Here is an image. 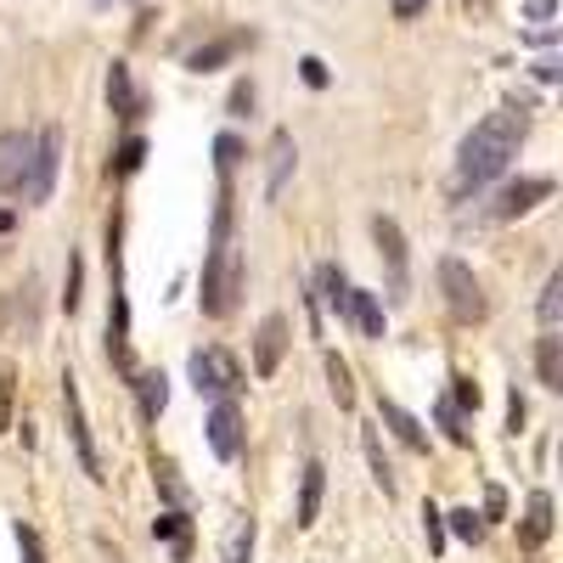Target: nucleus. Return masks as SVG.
<instances>
[{
    "label": "nucleus",
    "instance_id": "nucleus-1",
    "mask_svg": "<svg viewBox=\"0 0 563 563\" xmlns=\"http://www.w3.org/2000/svg\"><path fill=\"white\" fill-rule=\"evenodd\" d=\"M519 141H525V119L519 113H490L485 124L467 130L462 153H456V198L474 192V186L501 180L507 164L519 158Z\"/></svg>",
    "mask_w": 563,
    "mask_h": 563
},
{
    "label": "nucleus",
    "instance_id": "nucleus-2",
    "mask_svg": "<svg viewBox=\"0 0 563 563\" xmlns=\"http://www.w3.org/2000/svg\"><path fill=\"white\" fill-rule=\"evenodd\" d=\"M124 220H108V282H113V305H108V361L119 378H135V355H130V299H124Z\"/></svg>",
    "mask_w": 563,
    "mask_h": 563
},
{
    "label": "nucleus",
    "instance_id": "nucleus-3",
    "mask_svg": "<svg viewBox=\"0 0 563 563\" xmlns=\"http://www.w3.org/2000/svg\"><path fill=\"white\" fill-rule=\"evenodd\" d=\"M198 305H203V316H231L238 310V294H243V260H238V249L231 243H214L209 249V260H203V282H198Z\"/></svg>",
    "mask_w": 563,
    "mask_h": 563
},
{
    "label": "nucleus",
    "instance_id": "nucleus-4",
    "mask_svg": "<svg viewBox=\"0 0 563 563\" xmlns=\"http://www.w3.org/2000/svg\"><path fill=\"white\" fill-rule=\"evenodd\" d=\"M186 378H192V389L209 395V400H231L243 389V361L231 350H220V344H203V350H192V361H186Z\"/></svg>",
    "mask_w": 563,
    "mask_h": 563
},
{
    "label": "nucleus",
    "instance_id": "nucleus-5",
    "mask_svg": "<svg viewBox=\"0 0 563 563\" xmlns=\"http://www.w3.org/2000/svg\"><path fill=\"white\" fill-rule=\"evenodd\" d=\"M440 294H445V310L456 321H485V294H479V276L467 271L456 254L440 260Z\"/></svg>",
    "mask_w": 563,
    "mask_h": 563
},
{
    "label": "nucleus",
    "instance_id": "nucleus-6",
    "mask_svg": "<svg viewBox=\"0 0 563 563\" xmlns=\"http://www.w3.org/2000/svg\"><path fill=\"white\" fill-rule=\"evenodd\" d=\"M63 417H68V440H74V456L90 479H108L102 474V456H97V440H90V417H85V400H79V378L74 372H63Z\"/></svg>",
    "mask_w": 563,
    "mask_h": 563
},
{
    "label": "nucleus",
    "instance_id": "nucleus-7",
    "mask_svg": "<svg viewBox=\"0 0 563 563\" xmlns=\"http://www.w3.org/2000/svg\"><path fill=\"white\" fill-rule=\"evenodd\" d=\"M57 164H63V130H40V135H34V164H29V180H23V198H29V203L52 198Z\"/></svg>",
    "mask_w": 563,
    "mask_h": 563
},
{
    "label": "nucleus",
    "instance_id": "nucleus-8",
    "mask_svg": "<svg viewBox=\"0 0 563 563\" xmlns=\"http://www.w3.org/2000/svg\"><path fill=\"white\" fill-rule=\"evenodd\" d=\"M203 429H209V451L220 462H238L243 456V411H238V400H214Z\"/></svg>",
    "mask_w": 563,
    "mask_h": 563
},
{
    "label": "nucleus",
    "instance_id": "nucleus-9",
    "mask_svg": "<svg viewBox=\"0 0 563 563\" xmlns=\"http://www.w3.org/2000/svg\"><path fill=\"white\" fill-rule=\"evenodd\" d=\"M29 164H34V135L29 130H7V135H0V192H18L23 198Z\"/></svg>",
    "mask_w": 563,
    "mask_h": 563
},
{
    "label": "nucleus",
    "instance_id": "nucleus-10",
    "mask_svg": "<svg viewBox=\"0 0 563 563\" xmlns=\"http://www.w3.org/2000/svg\"><path fill=\"white\" fill-rule=\"evenodd\" d=\"M547 198H552V180H547V175H525V180L501 186L496 203H490V214H496V220H519V214H530V209L547 203Z\"/></svg>",
    "mask_w": 563,
    "mask_h": 563
},
{
    "label": "nucleus",
    "instance_id": "nucleus-11",
    "mask_svg": "<svg viewBox=\"0 0 563 563\" xmlns=\"http://www.w3.org/2000/svg\"><path fill=\"white\" fill-rule=\"evenodd\" d=\"M372 238H378V254H384V265H389V294L406 299L411 271H406V238H400V225H395L389 214H378V220H372Z\"/></svg>",
    "mask_w": 563,
    "mask_h": 563
},
{
    "label": "nucleus",
    "instance_id": "nucleus-12",
    "mask_svg": "<svg viewBox=\"0 0 563 563\" xmlns=\"http://www.w3.org/2000/svg\"><path fill=\"white\" fill-rule=\"evenodd\" d=\"M282 355H288V316H265L260 333H254V372L271 378V372L282 366Z\"/></svg>",
    "mask_w": 563,
    "mask_h": 563
},
{
    "label": "nucleus",
    "instance_id": "nucleus-13",
    "mask_svg": "<svg viewBox=\"0 0 563 563\" xmlns=\"http://www.w3.org/2000/svg\"><path fill=\"white\" fill-rule=\"evenodd\" d=\"M243 45H254V34H243V29H231V34H220V40L198 45V52L186 57V68H192V74H214V68H225L231 57H238Z\"/></svg>",
    "mask_w": 563,
    "mask_h": 563
},
{
    "label": "nucleus",
    "instance_id": "nucleus-14",
    "mask_svg": "<svg viewBox=\"0 0 563 563\" xmlns=\"http://www.w3.org/2000/svg\"><path fill=\"white\" fill-rule=\"evenodd\" d=\"M378 417L389 422V434L406 445V451H417V456H429V429H422V422L400 406V400H378Z\"/></svg>",
    "mask_w": 563,
    "mask_h": 563
},
{
    "label": "nucleus",
    "instance_id": "nucleus-15",
    "mask_svg": "<svg viewBox=\"0 0 563 563\" xmlns=\"http://www.w3.org/2000/svg\"><path fill=\"white\" fill-rule=\"evenodd\" d=\"M321 496H327V467L321 462H305V474H299V530H310L321 519Z\"/></svg>",
    "mask_w": 563,
    "mask_h": 563
},
{
    "label": "nucleus",
    "instance_id": "nucleus-16",
    "mask_svg": "<svg viewBox=\"0 0 563 563\" xmlns=\"http://www.w3.org/2000/svg\"><path fill=\"white\" fill-rule=\"evenodd\" d=\"M130 389H135V400H141V417H158L164 406H169V378H164V372H135V378H130Z\"/></svg>",
    "mask_w": 563,
    "mask_h": 563
},
{
    "label": "nucleus",
    "instance_id": "nucleus-17",
    "mask_svg": "<svg viewBox=\"0 0 563 563\" xmlns=\"http://www.w3.org/2000/svg\"><path fill=\"white\" fill-rule=\"evenodd\" d=\"M108 108H113L119 119H135V113H141L135 79H130V68H124V63H113V68H108Z\"/></svg>",
    "mask_w": 563,
    "mask_h": 563
},
{
    "label": "nucleus",
    "instance_id": "nucleus-18",
    "mask_svg": "<svg viewBox=\"0 0 563 563\" xmlns=\"http://www.w3.org/2000/svg\"><path fill=\"white\" fill-rule=\"evenodd\" d=\"M547 536H552V496L536 490L525 501V547H547Z\"/></svg>",
    "mask_w": 563,
    "mask_h": 563
},
{
    "label": "nucleus",
    "instance_id": "nucleus-19",
    "mask_svg": "<svg viewBox=\"0 0 563 563\" xmlns=\"http://www.w3.org/2000/svg\"><path fill=\"white\" fill-rule=\"evenodd\" d=\"M536 372L547 389H563V339L558 333H541L536 339Z\"/></svg>",
    "mask_w": 563,
    "mask_h": 563
},
{
    "label": "nucleus",
    "instance_id": "nucleus-20",
    "mask_svg": "<svg viewBox=\"0 0 563 563\" xmlns=\"http://www.w3.org/2000/svg\"><path fill=\"white\" fill-rule=\"evenodd\" d=\"M350 321L361 327L366 339H384V305H378V294H361V288H350Z\"/></svg>",
    "mask_w": 563,
    "mask_h": 563
},
{
    "label": "nucleus",
    "instance_id": "nucleus-21",
    "mask_svg": "<svg viewBox=\"0 0 563 563\" xmlns=\"http://www.w3.org/2000/svg\"><path fill=\"white\" fill-rule=\"evenodd\" d=\"M294 158H299V153H294V135H288V130H276V135H271V180H265V192H271V198L282 192V180H288Z\"/></svg>",
    "mask_w": 563,
    "mask_h": 563
},
{
    "label": "nucleus",
    "instance_id": "nucleus-22",
    "mask_svg": "<svg viewBox=\"0 0 563 563\" xmlns=\"http://www.w3.org/2000/svg\"><path fill=\"white\" fill-rule=\"evenodd\" d=\"M361 451H366V467H372V479H378V490L395 496V467H389V456H384L378 429H366V434H361Z\"/></svg>",
    "mask_w": 563,
    "mask_h": 563
},
{
    "label": "nucleus",
    "instance_id": "nucleus-23",
    "mask_svg": "<svg viewBox=\"0 0 563 563\" xmlns=\"http://www.w3.org/2000/svg\"><path fill=\"white\" fill-rule=\"evenodd\" d=\"M153 536H158V541H169V547H175V558L192 552V525H186V512H158V519H153Z\"/></svg>",
    "mask_w": 563,
    "mask_h": 563
},
{
    "label": "nucleus",
    "instance_id": "nucleus-24",
    "mask_svg": "<svg viewBox=\"0 0 563 563\" xmlns=\"http://www.w3.org/2000/svg\"><path fill=\"white\" fill-rule=\"evenodd\" d=\"M316 288H321V299L333 305L339 316H350V276H344L339 265H321V271H316Z\"/></svg>",
    "mask_w": 563,
    "mask_h": 563
},
{
    "label": "nucleus",
    "instance_id": "nucleus-25",
    "mask_svg": "<svg viewBox=\"0 0 563 563\" xmlns=\"http://www.w3.org/2000/svg\"><path fill=\"white\" fill-rule=\"evenodd\" d=\"M327 389H333V400L350 411L355 406V378H350V361L344 355H333V350H327Z\"/></svg>",
    "mask_w": 563,
    "mask_h": 563
},
{
    "label": "nucleus",
    "instance_id": "nucleus-26",
    "mask_svg": "<svg viewBox=\"0 0 563 563\" xmlns=\"http://www.w3.org/2000/svg\"><path fill=\"white\" fill-rule=\"evenodd\" d=\"M558 321H563V271H552L547 288H541V327L558 333Z\"/></svg>",
    "mask_w": 563,
    "mask_h": 563
},
{
    "label": "nucleus",
    "instance_id": "nucleus-27",
    "mask_svg": "<svg viewBox=\"0 0 563 563\" xmlns=\"http://www.w3.org/2000/svg\"><path fill=\"white\" fill-rule=\"evenodd\" d=\"M79 299H85V260L68 249V271H63V310L74 316V310H79Z\"/></svg>",
    "mask_w": 563,
    "mask_h": 563
},
{
    "label": "nucleus",
    "instance_id": "nucleus-28",
    "mask_svg": "<svg viewBox=\"0 0 563 563\" xmlns=\"http://www.w3.org/2000/svg\"><path fill=\"white\" fill-rule=\"evenodd\" d=\"M238 164H243V141H238V135H220V141H214V169H220V186H231Z\"/></svg>",
    "mask_w": 563,
    "mask_h": 563
},
{
    "label": "nucleus",
    "instance_id": "nucleus-29",
    "mask_svg": "<svg viewBox=\"0 0 563 563\" xmlns=\"http://www.w3.org/2000/svg\"><path fill=\"white\" fill-rule=\"evenodd\" d=\"M445 530L456 536V541H485V519L474 507H456V512H445Z\"/></svg>",
    "mask_w": 563,
    "mask_h": 563
},
{
    "label": "nucleus",
    "instance_id": "nucleus-30",
    "mask_svg": "<svg viewBox=\"0 0 563 563\" xmlns=\"http://www.w3.org/2000/svg\"><path fill=\"white\" fill-rule=\"evenodd\" d=\"M434 422L445 429V440H451V445H474V434H467V417H462L451 400H440V406H434Z\"/></svg>",
    "mask_w": 563,
    "mask_h": 563
},
{
    "label": "nucleus",
    "instance_id": "nucleus-31",
    "mask_svg": "<svg viewBox=\"0 0 563 563\" xmlns=\"http://www.w3.org/2000/svg\"><path fill=\"white\" fill-rule=\"evenodd\" d=\"M141 158H147V141H141V135H130L124 147L113 153V164H108V169H113V175L124 180V175H135V169H141Z\"/></svg>",
    "mask_w": 563,
    "mask_h": 563
},
{
    "label": "nucleus",
    "instance_id": "nucleus-32",
    "mask_svg": "<svg viewBox=\"0 0 563 563\" xmlns=\"http://www.w3.org/2000/svg\"><path fill=\"white\" fill-rule=\"evenodd\" d=\"M249 558H254V519H243L225 541V563H249Z\"/></svg>",
    "mask_w": 563,
    "mask_h": 563
},
{
    "label": "nucleus",
    "instance_id": "nucleus-33",
    "mask_svg": "<svg viewBox=\"0 0 563 563\" xmlns=\"http://www.w3.org/2000/svg\"><path fill=\"white\" fill-rule=\"evenodd\" d=\"M12 541H18V558H23V563H45V547H40V536H34L23 519L12 525Z\"/></svg>",
    "mask_w": 563,
    "mask_h": 563
},
{
    "label": "nucleus",
    "instance_id": "nucleus-34",
    "mask_svg": "<svg viewBox=\"0 0 563 563\" xmlns=\"http://www.w3.org/2000/svg\"><path fill=\"white\" fill-rule=\"evenodd\" d=\"M422 536H429V552H445V512L440 507H422Z\"/></svg>",
    "mask_w": 563,
    "mask_h": 563
},
{
    "label": "nucleus",
    "instance_id": "nucleus-35",
    "mask_svg": "<svg viewBox=\"0 0 563 563\" xmlns=\"http://www.w3.org/2000/svg\"><path fill=\"white\" fill-rule=\"evenodd\" d=\"M12 406H18V372H0V434L12 429Z\"/></svg>",
    "mask_w": 563,
    "mask_h": 563
},
{
    "label": "nucleus",
    "instance_id": "nucleus-36",
    "mask_svg": "<svg viewBox=\"0 0 563 563\" xmlns=\"http://www.w3.org/2000/svg\"><path fill=\"white\" fill-rule=\"evenodd\" d=\"M153 474H158V485H164V496H169V501H186V485L175 479V462L153 456Z\"/></svg>",
    "mask_w": 563,
    "mask_h": 563
},
{
    "label": "nucleus",
    "instance_id": "nucleus-37",
    "mask_svg": "<svg viewBox=\"0 0 563 563\" xmlns=\"http://www.w3.org/2000/svg\"><path fill=\"white\" fill-rule=\"evenodd\" d=\"M479 400H485V395H479V384H474V378H456V395H451V406H456V411H479Z\"/></svg>",
    "mask_w": 563,
    "mask_h": 563
},
{
    "label": "nucleus",
    "instance_id": "nucleus-38",
    "mask_svg": "<svg viewBox=\"0 0 563 563\" xmlns=\"http://www.w3.org/2000/svg\"><path fill=\"white\" fill-rule=\"evenodd\" d=\"M501 512H507V490L501 485H485V512H479V519H501Z\"/></svg>",
    "mask_w": 563,
    "mask_h": 563
},
{
    "label": "nucleus",
    "instance_id": "nucleus-39",
    "mask_svg": "<svg viewBox=\"0 0 563 563\" xmlns=\"http://www.w3.org/2000/svg\"><path fill=\"white\" fill-rule=\"evenodd\" d=\"M525 417H530V411H525V395L512 389V395H507V429L519 434V429H525Z\"/></svg>",
    "mask_w": 563,
    "mask_h": 563
},
{
    "label": "nucleus",
    "instance_id": "nucleus-40",
    "mask_svg": "<svg viewBox=\"0 0 563 563\" xmlns=\"http://www.w3.org/2000/svg\"><path fill=\"white\" fill-rule=\"evenodd\" d=\"M299 74H305V85H316V90L327 85V63H321V57H305V63H299Z\"/></svg>",
    "mask_w": 563,
    "mask_h": 563
},
{
    "label": "nucleus",
    "instance_id": "nucleus-41",
    "mask_svg": "<svg viewBox=\"0 0 563 563\" xmlns=\"http://www.w3.org/2000/svg\"><path fill=\"white\" fill-rule=\"evenodd\" d=\"M249 108H254V85H238V90H231V113L249 119Z\"/></svg>",
    "mask_w": 563,
    "mask_h": 563
},
{
    "label": "nucleus",
    "instance_id": "nucleus-42",
    "mask_svg": "<svg viewBox=\"0 0 563 563\" xmlns=\"http://www.w3.org/2000/svg\"><path fill=\"white\" fill-rule=\"evenodd\" d=\"M422 12H429V0H395V18H400V23H411V18H422Z\"/></svg>",
    "mask_w": 563,
    "mask_h": 563
},
{
    "label": "nucleus",
    "instance_id": "nucleus-43",
    "mask_svg": "<svg viewBox=\"0 0 563 563\" xmlns=\"http://www.w3.org/2000/svg\"><path fill=\"white\" fill-rule=\"evenodd\" d=\"M525 12H530V18H536V23H547V18H552V12H558V0H530V7H525Z\"/></svg>",
    "mask_w": 563,
    "mask_h": 563
},
{
    "label": "nucleus",
    "instance_id": "nucleus-44",
    "mask_svg": "<svg viewBox=\"0 0 563 563\" xmlns=\"http://www.w3.org/2000/svg\"><path fill=\"white\" fill-rule=\"evenodd\" d=\"M536 79H547V85H552V79H558V57H541V63H536Z\"/></svg>",
    "mask_w": 563,
    "mask_h": 563
},
{
    "label": "nucleus",
    "instance_id": "nucleus-45",
    "mask_svg": "<svg viewBox=\"0 0 563 563\" xmlns=\"http://www.w3.org/2000/svg\"><path fill=\"white\" fill-rule=\"evenodd\" d=\"M0 231H12V214L7 209H0Z\"/></svg>",
    "mask_w": 563,
    "mask_h": 563
}]
</instances>
